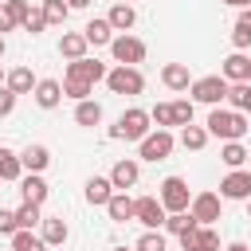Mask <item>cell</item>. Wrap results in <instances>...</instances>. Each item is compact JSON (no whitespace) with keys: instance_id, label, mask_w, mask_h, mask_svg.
<instances>
[{"instance_id":"42","label":"cell","mask_w":251,"mask_h":251,"mask_svg":"<svg viewBox=\"0 0 251 251\" xmlns=\"http://www.w3.org/2000/svg\"><path fill=\"white\" fill-rule=\"evenodd\" d=\"M16 231H20V220H16V212L0 208V235H16Z\"/></svg>"},{"instance_id":"24","label":"cell","mask_w":251,"mask_h":251,"mask_svg":"<svg viewBox=\"0 0 251 251\" xmlns=\"http://www.w3.org/2000/svg\"><path fill=\"white\" fill-rule=\"evenodd\" d=\"M35 86H39V78H35L27 67H16V71L8 75V90H12V94H31Z\"/></svg>"},{"instance_id":"37","label":"cell","mask_w":251,"mask_h":251,"mask_svg":"<svg viewBox=\"0 0 251 251\" xmlns=\"http://www.w3.org/2000/svg\"><path fill=\"white\" fill-rule=\"evenodd\" d=\"M149 118L157 122V129H169V126H176V122H173V102H157V106L149 110Z\"/></svg>"},{"instance_id":"45","label":"cell","mask_w":251,"mask_h":251,"mask_svg":"<svg viewBox=\"0 0 251 251\" xmlns=\"http://www.w3.org/2000/svg\"><path fill=\"white\" fill-rule=\"evenodd\" d=\"M224 4H231V8H251V0H224Z\"/></svg>"},{"instance_id":"50","label":"cell","mask_w":251,"mask_h":251,"mask_svg":"<svg viewBox=\"0 0 251 251\" xmlns=\"http://www.w3.org/2000/svg\"><path fill=\"white\" fill-rule=\"evenodd\" d=\"M122 4H129V0H122Z\"/></svg>"},{"instance_id":"36","label":"cell","mask_w":251,"mask_h":251,"mask_svg":"<svg viewBox=\"0 0 251 251\" xmlns=\"http://www.w3.org/2000/svg\"><path fill=\"white\" fill-rule=\"evenodd\" d=\"M27 12H31V4H27V0H4V16H8L12 24H20V27H24Z\"/></svg>"},{"instance_id":"13","label":"cell","mask_w":251,"mask_h":251,"mask_svg":"<svg viewBox=\"0 0 251 251\" xmlns=\"http://www.w3.org/2000/svg\"><path fill=\"white\" fill-rule=\"evenodd\" d=\"M137 176H141V169H137V161H129V157H122V161L110 169V184H114V192L133 188V184H137Z\"/></svg>"},{"instance_id":"6","label":"cell","mask_w":251,"mask_h":251,"mask_svg":"<svg viewBox=\"0 0 251 251\" xmlns=\"http://www.w3.org/2000/svg\"><path fill=\"white\" fill-rule=\"evenodd\" d=\"M110 55H114V63H118V67H137V63L145 59V43H141V39H133V35H114Z\"/></svg>"},{"instance_id":"46","label":"cell","mask_w":251,"mask_h":251,"mask_svg":"<svg viewBox=\"0 0 251 251\" xmlns=\"http://www.w3.org/2000/svg\"><path fill=\"white\" fill-rule=\"evenodd\" d=\"M90 0H67V8H86Z\"/></svg>"},{"instance_id":"21","label":"cell","mask_w":251,"mask_h":251,"mask_svg":"<svg viewBox=\"0 0 251 251\" xmlns=\"http://www.w3.org/2000/svg\"><path fill=\"white\" fill-rule=\"evenodd\" d=\"M106 20H110V27H114V31H122V35H126V31L137 24V12H133V4H122V0H118V4L110 8V16H106Z\"/></svg>"},{"instance_id":"5","label":"cell","mask_w":251,"mask_h":251,"mask_svg":"<svg viewBox=\"0 0 251 251\" xmlns=\"http://www.w3.org/2000/svg\"><path fill=\"white\" fill-rule=\"evenodd\" d=\"M133 220L145 224V231H157V227H165L169 212H165V204L157 196H141V200H133Z\"/></svg>"},{"instance_id":"26","label":"cell","mask_w":251,"mask_h":251,"mask_svg":"<svg viewBox=\"0 0 251 251\" xmlns=\"http://www.w3.org/2000/svg\"><path fill=\"white\" fill-rule=\"evenodd\" d=\"M20 176H24V161H20V153H12V149L0 145V180H20Z\"/></svg>"},{"instance_id":"53","label":"cell","mask_w":251,"mask_h":251,"mask_svg":"<svg viewBox=\"0 0 251 251\" xmlns=\"http://www.w3.org/2000/svg\"><path fill=\"white\" fill-rule=\"evenodd\" d=\"M247 165H251V161H247Z\"/></svg>"},{"instance_id":"20","label":"cell","mask_w":251,"mask_h":251,"mask_svg":"<svg viewBox=\"0 0 251 251\" xmlns=\"http://www.w3.org/2000/svg\"><path fill=\"white\" fill-rule=\"evenodd\" d=\"M110 196H114L110 176H90V180H86V200H90L94 208H106V204H110Z\"/></svg>"},{"instance_id":"29","label":"cell","mask_w":251,"mask_h":251,"mask_svg":"<svg viewBox=\"0 0 251 251\" xmlns=\"http://www.w3.org/2000/svg\"><path fill=\"white\" fill-rule=\"evenodd\" d=\"M227 102H231V110L251 114V82H231L227 86Z\"/></svg>"},{"instance_id":"47","label":"cell","mask_w":251,"mask_h":251,"mask_svg":"<svg viewBox=\"0 0 251 251\" xmlns=\"http://www.w3.org/2000/svg\"><path fill=\"white\" fill-rule=\"evenodd\" d=\"M247 220H251V200H247Z\"/></svg>"},{"instance_id":"22","label":"cell","mask_w":251,"mask_h":251,"mask_svg":"<svg viewBox=\"0 0 251 251\" xmlns=\"http://www.w3.org/2000/svg\"><path fill=\"white\" fill-rule=\"evenodd\" d=\"M20 161H24L27 173H43V169L51 165V149H47V145H27V149L20 153Z\"/></svg>"},{"instance_id":"10","label":"cell","mask_w":251,"mask_h":251,"mask_svg":"<svg viewBox=\"0 0 251 251\" xmlns=\"http://www.w3.org/2000/svg\"><path fill=\"white\" fill-rule=\"evenodd\" d=\"M220 200H251V173L247 169H231L220 180Z\"/></svg>"},{"instance_id":"32","label":"cell","mask_w":251,"mask_h":251,"mask_svg":"<svg viewBox=\"0 0 251 251\" xmlns=\"http://www.w3.org/2000/svg\"><path fill=\"white\" fill-rule=\"evenodd\" d=\"M43 16H47V27H59V24H67L71 8H67V0H43Z\"/></svg>"},{"instance_id":"43","label":"cell","mask_w":251,"mask_h":251,"mask_svg":"<svg viewBox=\"0 0 251 251\" xmlns=\"http://www.w3.org/2000/svg\"><path fill=\"white\" fill-rule=\"evenodd\" d=\"M12 110H16V94H12L8 86H0V118H8Z\"/></svg>"},{"instance_id":"1","label":"cell","mask_w":251,"mask_h":251,"mask_svg":"<svg viewBox=\"0 0 251 251\" xmlns=\"http://www.w3.org/2000/svg\"><path fill=\"white\" fill-rule=\"evenodd\" d=\"M204 129H208L212 137H220V141H239V137L251 129V122H247L239 110H224V106H212V114H208Z\"/></svg>"},{"instance_id":"52","label":"cell","mask_w":251,"mask_h":251,"mask_svg":"<svg viewBox=\"0 0 251 251\" xmlns=\"http://www.w3.org/2000/svg\"><path fill=\"white\" fill-rule=\"evenodd\" d=\"M0 78H4V75H0Z\"/></svg>"},{"instance_id":"16","label":"cell","mask_w":251,"mask_h":251,"mask_svg":"<svg viewBox=\"0 0 251 251\" xmlns=\"http://www.w3.org/2000/svg\"><path fill=\"white\" fill-rule=\"evenodd\" d=\"M20 192H24V204H43L51 188L39 173H27V176H20Z\"/></svg>"},{"instance_id":"12","label":"cell","mask_w":251,"mask_h":251,"mask_svg":"<svg viewBox=\"0 0 251 251\" xmlns=\"http://www.w3.org/2000/svg\"><path fill=\"white\" fill-rule=\"evenodd\" d=\"M110 71H106V63H98V59H75V63H67V78H82V82H102Z\"/></svg>"},{"instance_id":"7","label":"cell","mask_w":251,"mask_h":251,"mask_svg":"<svg viewBox=\"0 0 251 251\" xmlns=\"http://www.w3.org/2000/svg\"><path fill=\"white\" fill-rule=\"evenodd\" d=\"M106 86H110L114 94H141V90H145V78H141L137 67H114V71L106 75Z\"/></svg>"},{"instance_id":"8","label":"cell","mask_w":251,"mask_h":251,"mask_svg":"<svg viewBox=\"0 0 251 251\" xmlns=\"http://www.w3.org/2000/svg\"><path fill=\"white\" fill-rule=\"evenodd\" d=\"M137 145H141V153H137V157H141V161H153V165H157V161H165V157L173 153L176 137H173L169 129H153V133H149L145 141H137Z\"/></svg>"},{"instance_id":"39","label":"cell","mask_w":251,"mask_h":251,"mask_svg":"<svg viewBox=\"0 0 251 251\" xmlns=\"http://www.w3.org/2000/svg\"><path fill=\"white\" fill-rule=\"evenodd\" d=\"M133 251H165V235H161V231H145V235L133 243Z\"/></svg>"},{"instance_id":"35","label":"cell","mask_w":251,"mask_h":251,"mask_svg":"<svg viewBox=\"0 0 251 251\" xmlns=\"http://www.w3.org/2000/svg\"><path fill=\"white\" fill-rule=\"evenodd\" d=\"M90 90H94V86H90V82H82V78H63V94H67V98H75V102H86V98H90Z\"/></svg>"},{"instance_id":"3","label":"cell","mask_w":251,"mask_h":251,"mask_svg":"<svg viewBox=\"0 0 251 251\" xmlns=\"http://www.w3.org/2000/svg\"><path fill=\"white\" fill-rule=\"evenodd\" d=\"M157 200L165 204V212H169V216H173V212H188V208H192L188 180H184V176H165V180H161V192H157Z\"/></svg>"},{"instance_id":"49","label":"cell","mask_w":251,"mask_h":251,"mask_svg":"<svg viewBox=\"0 0 251 251\" xmlns=\"http://www.w3.org/2000/svg\"><path fill=\"white\" fill-rule=\"evenodd\" d=\"M114 251H126V247H114Z\"/></svg>"},{"instance_id":"28","label":"cell","mask_w":251,"mask_h":251,"mask_svg":"<svg viewBox=\"0 0 251 251\" xmlns=\"http://www.w3.org/2000/svg\"><path fill=\"white\" fill-rule=\"evenodd\" d=\"M231 43H235V51H247V47H251V8L239 12L235 31H231Z\"/></svg>"},{"instance_id":"30","label":"cell","mask_w":251,"mask_h":251,"mask_svg":"<svg viewBox=\"0 0 251 251\" xmlns=\"http://www.w3.org/2000/svg\"><path fill=\"white\" fill-rule=\"evenodd\" d=\"M75 122H78V126H98V122H102V106L90 102V98L78 102V106H75Z\"/></svg>"},{"instance_id":"27","label":"cell","mask_w":251,"mask_h":251,"mask_svg":"<svg viewBox=\"0 0 251 251\" xmlns=\"http://www.w3.org/2000/svg\"><path fill=\"white\" fill-rule=\"evenodd\" d=\"M67 224H63V216H51V220H43V243L47 247H59V243H67Z\"/></svg>"},{"instance_id":"9","label":"cell","mask_w":251,"mask_h":251,"mask_svg":"<svg viewBox=\"0 0 251 251\" xmlns=\"http://www.w3.org/2000/svg\"><path fill=\"white\" fill-rule=\"evenodd\" d=\"M188 216H192L200 227H212V224L220 220V196H216V192H196V196H192Z\"/></svg>"},{"instance_id":"2","label":"cell","mask_w":251,"mask_h":251,"mask_svg":"<svg viewBox=\"0 0 251 251\" xmlns=\"http://www.w3.org/2000/svg\"><path fill=\"white\" fill-rule=\"evenodd\" d=\"M149 122H153L149 110H137L133 106V110H126L118 118V126L110 129V137H118V141H145L149 137Z\"/></svg>"},{"instance_id":"48","label":"cell","mask_w":251,"mask_h":251,"mask_svg":"<svg viewBox=\"0 0 251 251\" xmlns=\"http://www.w3.org/2000/svg\"><path fill=\"white\" fill-rule=\"evenodd\" d=\"M0 55H4V35H0Z\"/></svg>"},{"instance_id":"14","label":"cell","mask_w":251,"mask_h":251,"mask_svg":"<svg viewBox=\"0 0 251 251\" xmlns=\"http://www.w3.org/2000/svg\"><path fill=\"white\" fill-rule=\"evenodd\" d=\"M224 78H227V82H247V78H251V59H247L243 51H231V55L224 59Z\"/></svg>"},{"instance_id":"44","label":"cell","mask_w":251,"mask_h":251,"mask_svg":"<svg viewBox=\"0 0 251 251\" xmlns=\"http://www.w3.org/2000/svg\"><path fill=\"white\" fill-rule=\"evenodd\" d=\"M224 251H251V247H247V243H239V239H235V243H227V247H224Z\"/></svg>"},{"instance_id":"40","label":"cell","mask_w":251,"mask_h":251,"mask_svg":"<svg viewBox=\"0 0 251 251\" xmlns=\"http://www.w3.org/2000/svg\"><path fill=\"white\" fill-rule=\"evenodd\" d=\"M43 27H47V16H43V8H31V12H27V20H24V31H27V35H39Z\"/></svg>"},{"instance_id":"38","label":"cell","mask_w":251,"mask_h":251,"mask_svg":"<svg viewBox=\"0 0 251 251\" xmlns=\"http://www.w3.org/2000/svg\"><path fill=\"white\" fill-rule=\"evenodd\" d=\"M192 224H196V220H192V216H188V212H173V216H169V220H165V227H169V231H173V235H184V231H188V227H192Z\"/></svg>"},{"instance_id":"18","label":"cell","mask_w":251,"mask_h":251,"mask_svg":"<svg viewBox=\"0 0 251 251\" xmlns=\"http://www.w3.org/2000/svg\"><path fill=\"white\" fill-rule=\"evenodd\" d=\"M86 47H90V43H86L82 31H63V39H59V55H67L71 63H75V59H86Z\"/></svg>"},{"instance_id":"23","label":"cell","mask_w":251,"mask_h":251,"mask_svg":"<svg viewBox=\"0 0 251 251\" xmlns=\"http://www.w3.org/2000/svg\"><path fill=\"white\" fill-rule=\"evenodd\" d=\"M106 212H110L114 224H129V220H133V200H129L126 192H114L110 204H106Z\"/></svg>"},{"instance_id":"33","label":"cell","mask_w":251,"mask_h":251,"mask_svg":"<svg viewBox=\"0 0 251 251\" xmlns=\"http://www.w3.org/2000/svg\"><path fill=\"white\" fill-rule=\"evenodd\" d=\"M12 251H47V243L35 231H16L12 235Z\"/></svg>"},{"instance_id":"15","label":"cell","mask_w":251,"mask_h":251,"mask_svg":"<svg viewBox=\"0 0 251 251\" xmlns=\"http://www.w3.org/2000/svg\"><path fill=\"white\" fill-rule=\"evenodd\" d=\"M161 82H165L169 90H188L196 78L188 75V67H184V63H165V67H161Z\"/></svg>"},{"instance_id":"17","label":"cell","mask_w":251,"mask_h":251,"mask_svg":"<svg viewBox=\"0 0 251 251\" xmlns=\"http://www.w3.org/2000/svg\"><path fill=\"white\" fill-rule=\"evenodd\" d=\"M82 35H86L90 47H110V43H114V27H110V20H90V24L82 27Z\"/></svg>"},{"instance_id":"51","label":"cell","mask_w":251,"mask_h":251,"mask_svg":"<svg viewBox=\"0 0 251 251\" xmlns=\"http://www.w3.org/2000/svg\"><path fill=\"white\" fill-rule=\"evenodd\" d=\"M247 82H251V78H247Z\"/></svg>"},{"instance_id":"31","label":"cell","mask_w":251,"mask_h":251,"mask_svg":"<svg viewBox=\"0 0 251 251\" xmlns=\"http://www.w3.org/2000/svg\"><path fill=\"white\" fill-rule=\"evenodd\" d=\"M208 137H212V133H208L204 126H184V129H180V145H184V149H204Z\"/></svg>"},{"instance_id":"11","label":"cell","mask_w":251,"mask_h":251,"mask_svg":"<svg viewBox=\"0 0 251 251\" xmlns=\"http://www.w3.org/2000/svg\"><path fill=\"white\" fill-rule=\"evenodd\" d=\"M180 247H184V251H220V235H216L212 227L192 224V227L180 235Z\"/></svg>"},{"instance_id":"25","label":"cell","mask_w":251,"mask_h":251,"mask_svg":"<svg viewBox=\"0 0 251 251\" xmlns=\"http://www.w3.org/2000/svg\"><path fill=\"white\" fill-rule=\"evenodd\" d=\"M220 161H224L227 169H243V165L251 161V149H243L239 141H224V149H220Z\"/></svg>"},{"instance_id":"41","label":"cell","mask_w":251,"mask_h":251,"mask_svg":"<svg viewBox=\"0 0 251 251\" xmlns=\"http://www.w3.org/2000/svg\"><path fill=\"white\" fill-rule=\"evenodd\" d=\"M173 122L184 129V126H192V102L188 98H180V102H173Z\"/></svg>"},{"instance_id":"4","label":"cell","mask_w":251,"mask_h":251,"mask_svg":"<svg viewBox=\"0 0 251 251\" xmlns=\"http://www.w3.org/2000/svg\"><path fill=\"white\" fill-rule=\"evenodd\" d=\"M227 86H231V82H227L224 75H204V78H196L188 90H192L196 102H204V106H220V102L227 98Z\"/></svg>"},{"instance_id":"19","label":"cell","mask_w":251,"mask_h":251,"mask_svg":"<svg viewBox=\"0 0 251 251\" xmlns=\"http://www.w3.org/2000/svg\"><path fill=\"white\" fill-rule=\"evenodd\" d=\"M35 102H39L43 110H55V106L63 102V82H55V78H39V86H35Z\"/></svg>"},{"instance_id":"34","label":"cell","mask_w":251,"mask_h":251,"mask_svg":"<svg viewBox=\"0 0 251 251\" xmlns=\"http://www.w3.org/2000/svg\"><path fill=\"white\" fill-rule=\"evenodd\" d=\"M16 220H20V231H31L35 224H43L39 204H20V208H16Z\"/></svg>"}]
</instances>
